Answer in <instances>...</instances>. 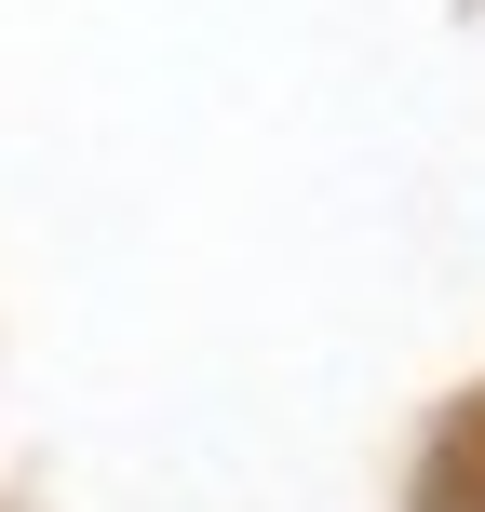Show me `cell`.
I'll return each instance as SVG.
<instances>
[]
</instances>
